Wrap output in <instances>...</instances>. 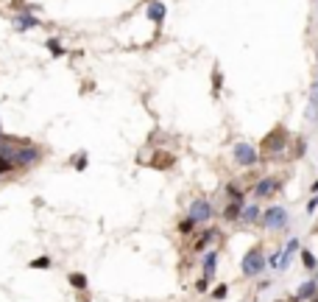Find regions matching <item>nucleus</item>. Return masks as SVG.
I'll return each mask as SVG.
<instances>
[{"instance_id":"nucleus-4","label":"nucleus","mask_w":318,"mask_h":302,"mask_svg":"<svg viewBox=\"0 0 318 302\" xmlns=\"http://www.w3.org/2000/svg\"><path fill=\"white\" fill-rule=\"evenodd\" d=\"M234 157H237L240 163H246V165L254 163V151H251L249 146H237V148H234Z\"/></svg>"},{"instance_id":"nucleus-5","label":"nucleus","mask_w":318,"mask_h":302,"mask_svg":"<svg viewBox=\"0 0 318 302\" xmlns=\"http://www.w3.org/2000/svg\"><path fill=\"white\" fill-rule=\"evenodd\" d=\"M276 190V179H262L257 185V196H271Z\"/></svg>"},{"instance_id":"nucleus-10","label":"nucleus","mask_w":318,"mask_h":302,"mask_svg":"<svg viewBox=\"0 0 318 302\" xmlns=\"http://www.w3.org/2000/svg\"><path fill=\"white\" fill-rule=\"evenodd\" d=\"M237 213H240V207H237V204H229V207H226V218H234Z\"/></svg>"},{"instance_id":"nucleus-8","label":"nucleus","mask_w":318,"mask_h":302,"mask_svg":"<svg viewBox=\"0 0 318 302\" xmlns=\"http://www.w3.org/2000/svg\"><path fill=\"white\" fill-rule=\"evenodd\" d=\"M70 283L76 285V288H84V285H87V277H84V274H70Z\"/></svg>"},{"instance_id":"nucleus-1","label":"nucleus","mask_w":318,"mask_h":302,"mask_svg":"<svg viewBox=\"0 0 318 302\" xmlns=\"http://www.w3.org/2000/svg\"><path fill=\"white\" fill-rule=\"evenodd\" d=\"M36 148H20L17 154H11L9 157V163H17V165H28V163H34L36 160Z\"/></svg>"},{"instance_id":"nucleus-2","label":"nucleus","mask_w":318,"mask_h":302,"mask_svg":"<svg viewBox=\"0 0 318 302\" xmlns=\"http://www.w3.org/2000/svg\"><path fill=\"white\" fill-rule=\"evenodd\" d=\"M260 268H262L260 252H249V255H246V263H243V271H246V274H257Z\"/></svg>"},{"instance_id":"nucleus-3","label":"nucleus","mask_w":318,"mask_h":302,"mask_svg":"<svg viewBox=\"0 0 318 302\" xmlns=\"http://www.w3.org/2000/svg\"><path fill=\"white\" fill-rule=\"evenodd\" d=\"M206 216H209V204H206V201L193 204V210H190V221H204Z\"/></svg>"},{"instance_id":"nucleus-15","label":"nucleus","mask_w":318,"mask_h":302,"mask_svg":"<svg viewBox=\"0 0 318 302\" xmlns=\"http://www.w3.org/2000/svg\"><path fill=\"white\" fill-rule=\"evenodd\" d=\"M215 297L221 300V297H226V285H221V288H215Z\"/></svg>"},{"instance_id":"nucleus-18","label":"nucleus","mask_w":318,"mask_h":302,"mask_svg":"<svg viewBox=\"0 0 318 302\" xmlns=\"http://www.w3.org/2000/svg\"><path fill=\"white\" fill-rule=\"evenodd\" d=\"M316 302H318V300H316Z\"/></svg>"},{"instance_id":"nucleus-7","label":"nucleus","mask_w":318,"mask_h":302,"mask_svg":"<svg viewBox=\"0 0 318 302\" xmlns=\"http://www.w3.org/2000/svg\"><path fill=\"white\" fill-rule=\"evenodd\" d=\"M148 14H151L154 20H162V14H165V11H162V3H151V6H148Z\"/></svg>"},{"instance_id":"nucleus-17","label":"nucleus","mask_w":318,"mask_h":302,"mask_svg":"<svg viewBox=\"0 0 318 302\" xmlns=\"http://www.w3.org/2000/svg\"><path fill=\"white\" fill-rule=\"evenodd\" d=\"M0 143H3V140H0Z\"/></svg>"},{"instance_id":"nucleus-16","label":"nucleus","mask_w":318,"mask_h":302,"mask_svg":"<svg viewBox=\"0 0 318 302\" xmlns=\"http://www.w3.org/2000/svg\"><path fill=\"white\" fill-rule=\"evenodd\" d=\"M316 109H318V84H316Z\"/></svg>"},{"instance_id":"nucleus-14","label":"nucleus","mask_w":318,"mask_h":302,"mask_svg":"<svg viewBox=\"0 0 318 302\" xmlns=\"http://www.w3.org/2000/svg\"><path fill=\"white\" fill-rule=\"evenodd\" d=\"M48 45H51V51H53V53H56V56H59V53H61V48H59V42H53V39H51V42H48Z\"/></svg>"},{"instance_id":"nucleus-13","label":"nucleus","mask_w":318,"mask_h":302,"mask_svg":"<svg viewBox=\"0 0 318 302\" xmlns=\"http://www.w3.org/2000/svg\"><path fill=\"white\" fill-rule=\"evenodd\" d=\"M212 268H215V255L206 258V274H212Z\"/></svg>"},{"instance_id":"nucleus-11","label":"nucleus","mask_w":318,"mask_h":302,"mask_svg":"<svg viewBox=\"0 0 318 302\" xmlns=\"http://www.w3.org/2000/svg\"><path fill=\"white\" fill-rule=\"evenodd\" d=\"M48 263H51V260H48V258H39V260H34L31 266H34V268H48Z\"/></svg>"},{"instance_id":"nucleus-6","label":"nucleus","mask_w":318,"mask_h":302,"mask_svg":"<svg viewBox=\"0 0 318 302\" xmlns=\"http://www.w3.org/2000/svg\"><path fill=\"white\" fill-rule=\"evenodd\" d=\"M265 221H268V227H276V224H282V221H285V213H282V210H279V207H274V210H271V213H268V218H265Z\"/></svg>"},{"instance_id":"nucleus-9","label":"nucleus","mask_w":318,"mask_h":302,"mask_svg":"<svg viewBox=\"0 0 318 302\" xmlns=\"http://www.w3.org/2000/svg\"><path fill=\"white\" fill-rule=\"evenodd\" d=\"M154 163H156V168H168V165H171L173 160H171V157H165V154H156Z\"/></svg>"},{"instance_id":"nucleus-12","label":"nucleus","mask_w":318,"mask_h":302,"mask_svg":"<svg viewBox=\"0 0 318 302\" xmlns=\"http://www.w3.org/2000/svg\"><path fill=\"white\" fill-rule=\"evenodd\" d=\"M313 294V283H307V285H301L299 288V297H310Z\"/></svg>"}]
</instances>
